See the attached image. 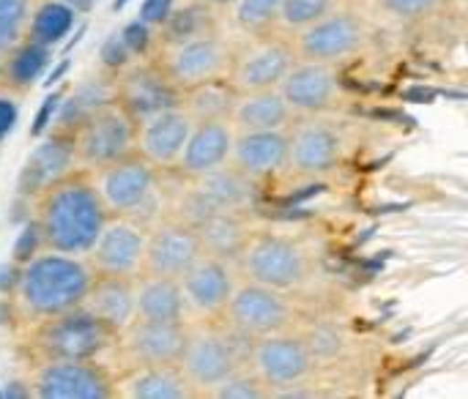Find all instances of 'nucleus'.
Listing matches in <instances>:
<instances>
[{
    "label": "nucleus",
    "mask_w": 468,
    "mask_h": 399,
    "mask_svg": "<svg viewBox=\"0 0 468 399\" xmlns=\"http://www.w3.org/2000/svg\"><path fill=\"white\" fill-rule=\"evenodd\" d=\"M184 304L186 310L197 315H222L233 288H236V268L230 260H222L217 255H200L181 277H178Z\"/></svg>",
    "instance_id": "21"
},
{
    "label": "nucleus",
    "mask_w": 468,
    "mask_h": 399,
    "mask_svg": "<svg viewBox=\"0 0 468 399\" xmlns=\"http://www.w3.org/2000/svg\"><path fill=\"white\" fill-rule=\"evenodd\" d=\"M293 60H296L293 41L288 36H280L277 27L266 33H255L244 47L233 49L228 79L239 93L269 90L280 85V79L285 77Z\"/></svg>",
    "instance_id": "11"
},
{
    "label": "nucleus",
    "mask_w": 468,
    "mask_h": 399,
    "mask_svg": "<svg viewBox=\"0 0 468 399\" xmlns=\"http://www.w3.org/2000/svg\"><path fill=\"white\" fill-rule=\"evenodd\" d=\"M134 134H137V121L112 96L96 104L93 110H88L66 131L77 170H88V173L121 156L134 153Z\"/></svg>",
    "instance_id": "3"
},
{
    "label": "nucleus",
    "mask_w": 468,
    "mask_h": 399,
    "mask_svg": "<svg viewBox=\"0 0 468 399\" xmlns=\"http://www.w3.org/2000/svg\"><path fill=\"white\" fill-rule=\"evenodd\" d=\"M208 0H195L186 3L181 8H170L167 16L159 22V41H173V38H184L192 33H203V30H214L217 27V16Z\"/></svg>",
    "instance_id": "33"
},
{
    "label": "nucleus",
    "mask_w": 468,
    "mask_h": 399,
    "mask_svg": "<svg viewBox=\"0 0 468 399\" xmlns=\"http://www.w3.org/2000/svg\"><path fill=\"white\" fill-rule=\"evenodd\" d=\"M104 211L90 173L74 170L60 181L49 184L33 197V227L44 249L63 252V255H85L99 236Z\"/></svg>",
    "instance_id": "1"
},
{
    "label": "nucleus",
    "mask_w": 468,
    "mask_h": 399,
    "mask_svg": "<svg viewBox=\"0 0 468 399\" xmlns=\"http://www.w3.org/2000/svg\"><path fill=\"white\" fill-rule=\"evenodd\" d=\"M252 178L239 173L230 162L192 178V189L184 197L181 219L189 225L203 222L217 211H241L252 203Z\"/></svg>",
    "instance_id": "16"
},
{
    "label": "nucleus",
    "mask_w": 468,
    "mask_h": 399,
    "mask_svg": "<svg viewBox=\"0 0 468 399\" xmlns=\"http://www.w3.org/2000/svg\"><path fill=\"white\" fill-rule=\"evenodd\" d=\"M115 397L123 399H192L178 364H140L121 381H115Z\"/></svg>",
    "instance_id": "27"
},
{
    "label": "nucleus",
    "mask_w": 468,
    "mask_h": 399,
    "mask_svg": "<svg viewBox=\"0 0 468 399\" xmlns=\"http://www.w3.org/2000/svg\"><path fill=\"white\" fill-rule=\"evenodd\" d=\"M230 5H233L236 25L250 36L277 27L280 0H233Z\"/></svg>",
    "instance_id": "36"
},
{
    "label": "nucleus",
    "mask_w": 468,
    "mask_h": 399,
    "mask_svg": "<svg viewBox=\"0 0 468 399\" xmlns=\"http://www.w3.org/2000/svg\"><path fill=\"white\" fill-rule=\"evenodd\" d=\"M250 367L252 375L266 386L269 397L274 392L291 389V386H302L313 367H315V356H313V345L304 342L302 337H291V334H266L258 340H250Z\"/></svg>",
    "instance_id": "12"
},
{
    "label": "nucleus",
    "mask_w": 468,
    "mask_h": 399,
    "mask_svg": "<svg viewBox=\"0 0 468 399\" xmlns=\"http://www.w3.org/2000/svg\"><path fill=\"white\" fill-rule=\"evenodd\" d=\"M230 58H233V47L225 41L219 27L173 38V41H159L154 52L156 66L167 74V79L178 90H186L192 85L217 77H228Z\"/></svg>",
    "instance_id": "4"
},
{
    "label": "nucleus",
    "mask_w": 468,
    "mask_h": 399,
    "mask_svg": "<svg viewBox=\"0 0 468 399\" xmlns=\"http://www.w3.org/2000/svg\"><path fill=\"white\" fill-rule=\"evenodd\" d=\"M47 55H49V47L36 44L30 38L19 41L3 58V88L25 90L41 74V68L47 66Z\"/></svg>",
    "instance_id": "32"
},
{
    "label": "nucleus",
    "mask_w": 468,
    "mask_h": 399,
    "mask_svg": "<svg viewBox=\"0 0 468 399\" xmlns=\"http://www.w3.org/2000/svg\"><path fill=\"white\" fill-rule=\"evenodd\" d=\"M115 337L112 329L82 307L41 318L33 331V342L44 359H96L115 342Z\"/></svg>",
    "instance_id": "7"
},
{
    "label": "nucleus",
    "mask_w": 468,
    "mask_h": 399,
    "mask_svg": "<svg viewBox=\"0 0 468 399\" xmlns=\"http://www.w3.org/2000/svg\"><path fill=\"white\" fill-rule=\"evenodd\" d=\"M148 230L132 216H107L90 249L82 255L93 274L137 277L143 271Z\"/></svg>",
    "instance_id": "15"
},
{
    "label": "nucleus",
    "mask_w": 468,
    "mask_h": 399,
    "mask_svg": "<svg viewBox=\"0 0 468 399\" xmlns=\"http://www.w3.org/2000/svg\"><path fill=\"white\" fill-rule=\"evenodd\" d=\"M173 8V0H145L143 3V14H140V22L143 25H159L165 16H167V11Z\"/></svg>",
    "instance_id": "42"
},
{
    "label": "nucleus",
    "mask_w": 468,
    "mask_h": 399,
    "mask_svg": "<svg viewBox=\"0 0 468 399\" xmlns=\"http://www.w3.org/2000/svg\"><path fill=\"white\" fill-rule=\"evenodd\" d=\"M241 362L244 356L230 329L228 334L219 329H192L186 331V342L178 356V370L184 373L195 397H206L219 381L244 367Z\"/></svg>",
    "instance_id": "9"
},
{
    "label": "nucleus",
    "mask_w": 468,
    "mask_h": 399,
    "mask_svg": "<svg viewBox=\"0 0 468 399\" xmlns=\"http://www.w3.org/2000/svg\"><path fill=\"white\" fill-rule=\"evenodd\" d=\"M200 255H203V247H200V236L195 225L184 219L159 222L145 236V255H143L140 274L178 279Z\"/></svg>",
    "instance_id": "19"
},
{
    "label": "nucleus",
    "mask_w": 468,
    "mask_h": 399,
    "mask_svg": "<svg viewBox=\"0 0 468 399\" xmlns=\"http://www.w3.org/2000/svg\"><path fill=\"white\" fill-rule=\"evenodd\" d=\"M38 0H0V55L27 38Z\"/></svg>",
    "instance_id": "35"
},
{
    "label": "nucleus",
    "mask_w": 468,
    "mask_h": 399,
    "mask_svg": "<svg viewBox=\"0 0 468 399\" xmlns=\"http://www.w3.org/2000/svg\"><path fill=\"white\" fill-rule=\"evenodd\" d=\"M277 90L282 93L293 115H324L337 107L343 93L337 66L302 60V58L291 63Z\"/></svg>",
    "instance_id": "17"
},
{
    "label": "nucleus",
    "mask_w": 468,
    "mask_h": 399,
    "mask_svg": "<svg viewBox=\"0 0 468 399\" xmlns=\"http://www.w3.org/2000/svg\"><path fill=\"white\" fill-rule=\"evenodd\" d=\"M208 3H211V5H230L233 0H208Z\"/></svg>",
    "instance_id": "47"
},
{
    "label": "nucleus",
    "mask_w": 468,
    "mask_h": 399,
    "mask_svg": "<svg viewBox=\"0 0 468 399\" xmlns=\"http://www.w3.org/2000/svg\"><path fill=\"white\" fill-rule=\"evenodd\" d=\"M55 101H58V96H52V99H47V101H44V107H41V112H38V118H36L33 134H41V131L47 129V123H49V115H52V110H55Z\"/></svg>",
    "instance_id": "44"
},
{
    "label": "nucleus",
    "mask_w": 468,
    "mask_h": 399,
    "mask_svg": "<svg viewBox=\"0 0 468 399\" xmlns=\"http://www.w3.org/2000/svg\"><path fill=\"white\" fill-rule=\"evenodd\" d=\"M197 236H200V247L206 255H217L222 260H236L244 241L250 238L247 225L241 222L239 211H217L208 214L203 222L195 225Z\"/></svg>",
    "instance_id": "31"
},
{
    "label": "nucleus",
    "mask_w": 468,
    "mask_h": 399,
    "mask_svg": "<svg viewBox=\"0 0 468 399\" xmlns=\"http://www.w3.org/2000/svg\"><path fill=\"white\" fill-rule=\"evenodd\" d=\"M186 304L178 279L137 274L134 277V318L145 320H184Z\"/></svg>",
    "instance_id": "29"
},
{
    "label": "nucleus",
    "mask_w": 468,
    "mask_h": 399,
    "mask_svg": "<svg viewBox=\"0 0 468 399\" xmlns=\"http://www.w3.org/2000/svg\"><path fill=\"white\" fill-rule=\"evenodd\" d=\"M110 93H101L99 90V82H88V85H80L66 101H63V110H60V118H58V134H66L88 110H93L96 104H101L104 99H110Z\"/></svg>",
    "instance_id": "38"
},
{
    "label": "nucleus",
    "mask_w": 468,
    "mask_h": 399,
    "mask_svg": "<svg viewBox=\"0 0 468 399\" xmlns=\"http://www.w3.org/2000/svg\"><path fill=\"white\" fill-rule=\"evenodd\" d=\"M291 121L293 112L277 88L239 93L230 112L233 131H271V129H285Z\"/></svg>",
    "instance_id": "28"
},
{
    "label": "nucleus",
    "mask_w": 468,
    "mask_h": 399,
    "mask_svg": "<svg viewBox=\"0 0 468 399\" xmlns=\"http://www.w3.org/2000/svg\"><path fill=\"white\" fill-rule=\"evenodd\" d=\"M90 181L110 216H134L156 194L159 170L140 153H129L90 170Z\"/></svg>",
    "instance_id": "10"
},
{
    "label": "nucleus",
    "mask_w": 468,
    "mask_h": 399,
    "mask_svg": "<svg viewBox=\"0 0 468 399\" xmlns=\"http://www.w3.org/2000/svg\"><path fill=\"white\" fill-rule=\"evenodd\" d=\"M36 244H41V241H38V233H36V227L30 225V227H27V230L22 233V238H19V244H16V249H14V255H16V260H19V263H25V260H30V257H33L30 252L36 249Z\"/></svg>",
    "instance_id": "43"
},
{
    "label": "nucleus",
    "mask_w": 468,
    "mask_h": 399,
    "mask_svg": "<svg viewBox=\"0 0 468 399\" xmlns=\"http://www.w3.org/2000/svg\"><path fill=\"white\" fill-rule=\"evenodd\" d=\"M233 268L247 282H258L285 293L304 285L310 274V260L293 238L258 233L244 241L239 257L233 260Z\"/></svg>",
    "instance_id": "5"
},
{
    "label": "nucleus",
    "mask_w": 468,
    "mask_h": 399,
    "mask_svg": "<svg viewBox=\"0 0 468 399\" xmlns=\"http://www.w3.org/2000/svg\"><path fill=\"white\" fill-rule=\"evenodd\" d=\"M101 55H104V63H107V66H123L126 58H129L132 52H129L126 41L121 38V33H115V36L104 44V52H101Z\"/></svg>",
    "instance_id": "41"
},
{
    "label": "nucleus",
    "mask_w": 468,
    "mask_h": 399,
    "mask_svg": "<svg viewBox=\"0 0 468 399\" xmlns=\"http://www.w3.org/2000/svg\"><path fill=\"white\" fill-rule=\"evenodd\" d=\"M74 22V11L66 8L63 3L52 0V3H38L27 27V38L44 47H52L60 36H66V30Z\"/></svg>",
    "instance_id": "34"
},
{
    "label": "nucleus",
    "mask_w": 468,
    "mask_h": 399,
    "mask_svg": "<svg viewBox=\"0 0 468 399\" xmlns=\"http://www.w3.org/2000/svg\"><path fill=\"white\" fill-rule=\"evenodd\" d=\"M335 5H340V0H280L277 25L296 33L315 22L318 16H324L326 11H332Z\"/></svg>",
    "instance_id": "37"
},
{
    "label": "nucleus",
    "mask_w": 468,
    "mask_h": 399,
    "mask_svg": "<svg viewBox=\"0 0 468 399\" xmlns=\"http://www.w3.org/2000/svg\"><path fill=\"white\" fill-rule=\"evenodd\" d=\"M90 279L93 271L85 257L47 249L44 255L25 260L14 290L16 304L33 320L69 312L80 307Z\"/></svg>",
    "instance_id": "2"
},
{
    "label": "nucleus",
    "mask_w": 468,
    "mask_h": 399,
    "mask_svg": "<svg viewBox=\"0 0 468 399\" xmlns=\"http://www.w3.org/2000/svg\"><path fill=\"white\" fill-rule=\"evenodd\" d=\"M285 151H288V134L285 129L271 131H236L228 162L244 173L247 178L258 181L266 175H274L285 167Z\"/></svg>",
    "instance_id": "24"
},
{
    "label": "nucleus",
    "mask_w": 468,
    "mask_h": 399,
    "mask_svg": "<svg viewBox=\"0 0 468 399\" xmlns=\"http://www.w3.org/2000/svg\"><path fill=\"white\" fill-rule=\"evenodd\" d=\"M233 126L228 121H195L189 137L176 162L178 173L186 178H197L228 162L233 145Z\"/></svg>",
    "instance_id": "23"
},
{
    "label": "nucleus",
    "mask_w": 468,
    "mask_h": 399,
    "mask_svg": "<svg viewBox=\"0 0 468 399\" xmlns=\"http://www.w3.org/2000/svg\"><path fill=\"white\" fill-rule=\"evenodd\" d=\"M80 307L118 334L134 318V277L93 274Z\"/></svg>",
    "instance_id": "26"
},
{
    "label": "nucleus",
    "mask_w": 468,
    "mask_h": 399,
    "mask_svg": "<svg viewBox=\"0 0 468 399\" xmlns=\"http://www.w3.org/2000/svg\"><path fill=\"white\" fill-rule=\"evenodd\" d=\"M36 399H112L115 381L96 359H44L27 383Z\"/></svg>",
    "instance_id": "13"
},
{
    "label": "nucleus",
    "mask_w": 468,
    "mask_h": 399,
    "mask_svg": "<svg viewBox=\"0 0 468 399\" xmlns=\"http://www.w3.org/2000/svg\"><path fill=\"white\" fill-rule=\"evenodd\" d=\"M376 5L398 22H422L447 8V0H376Z\"/></svg>",
    "instance_id": "40"
},
{
    "label": "nucleus",
    "mask_w": 468,
    "mask_h": 399,
    "mask_svg": "<svg viewBox=\"0 0 468 399\" xmlns=\"http://www.w3.org/2000/svg\"><path fill=\"white\" fill-rule=\"evenodd\" d=\"M206 397L211 399H266L269 397V392H266V386L252 375V373H247L244 367H239L236 373H230L225 381H219Z\"/></svg>",
    "instance_id": "39"
},
{
    "label": "nucleus",
    "mask_w": 468,
    "mask_h": 399,
    "mask_svg": "<svg viewBox=\"0 0 468 399\" xmlns=\"http://www.w3.org/2000/svg\"><path fill=\"white\" fill-rule=\"evenodd\" d=\"M293 52L302 60L340 66L351 60L367 41V22L356 8L335 5L307 27L293 33Z\"/></svg>",
    "instance_id": "6"
},
{
    "label": "nucleus",
    "mask_w": 468,
    "mask_h": 399,
    "mask_svg": "<svg viewBox=\"0 0 468 399\" xmlns=\"http://www.w3.org/2000/svg\"><path fill=\"white\" fill-rule=\"evenodd\" d=\"M189 129H192V118L186 115V110L181 104L154 112V115L137 121L134 153H140L156 170H170V167H176V162L181 156Z\"/></svg>",
    "instance_id": "22"
},
{
    "label": "nucleus",
    "mask_w": 468,
    "mask_h": 399,
    "mask_svg": "<svg viewBox=\"0 0 468 399\" xmlns=\"http://www.w3.org/2000/svg\"><path fill=\"white\" fill-rule=\"evenodd\" d=\"M285 134V167L299 178H321L343 162V131L324 115H293Z\"/></svg>",
    "instance_id": "8"
},
{
    "label": "nucleus",
    "mask_w": 468,
    "mask_h": 399,
    "mask_svg": "<svg viewBox=\"0 0 468 399\" xmlns=\"http://www.w3.org/2000/svg\"><path fill=\"white\" fill-rule=\"evenodd\" d=\"M74 170H77V162L71 153V142L66 134L55 131L49 140L36 145L30 151V156L25 159V164L19 170V181H16L19 197L33 200L41 189H47L49 184L60 181L63 175H69Z\"/></svg>",
    "instance_id": "25"
},
{
    "label": "nucleus",
    "mask_w": 468,
    "mask_h": 399,
    "mask_svg": "<svg viewBox=\"0 0 468 399\" xmlns=\"http://www.w3.org/2000/svg\"><path fill=\"white\" fill-rule=\"evenodd\" d=\"M447 3H458V5H463L466 0H447Z\"/></svg>",
    "instance_id": "48"
},
{
    "label": "nucleus",
    "mask_w": 468,
    "mask_h": 399,
    "mask_svg": "<svg viewBox=\"0 0 468 399\" xmlns=\"http://www.w3.org/2000/svg\"><path fill=\"white\" fill-rule=\"evenodd\" d=\"M112 99H118L134 121H143L154 112L178 107L181 90L167 79V74L151 58L118 74V79L112 82Z\"/></svg>",
    "instance_id": "18"
},
{
    "label": "nucleus",
    "mask_w": 468,
    "mask_h": 399,
    "mask_svg": "<svg viewBox=\"0 0 468 399\" xmlns=\"http://www.w3.org/2000/svg\"><path fill=\"white\" fill-rule=\"evenodd\" d=\"M184 320H145L132 318L121 331L118 342L134 367L140 364H178V356L186 342Z\"/></svg>",
    "instance_id": "20"
},
{
    "label": "nucleus",
    "mask_w": 468,
    "mask_h": 399,
    "mask_svg": "<svg viewBox=\"0 0 468 399\" xmlns=\"http://www.w3.org/2000/svg\"><path fill=\"white\" fill-rule=\"evenodd\" d=\"M236 99H239V90L230 85L228 77H217V79L181 90V107L186 110L192 123L195 121H228L230 123Z\"/></svg>",
    "instance_id": "30"
},
{
    "label": "nucleus",
    "mask_w": 468,
    "mask_h": 399,
    "mask_svg": "<svg viewBox=\"0 0 468 399\" xmlns=\"http://www.w3.org/2000/svg\"><path fill=\"white\" fill-rule=\"evenodd\" d=\"M11 123H14V107L5 99H0V137L11 129Z\"/></svg>",
    "instance_id": "45"
},
{
    "label": "nucleus",
    "mask_w": 468,
    "mask_h": 399,
    "mask_svg": "<svg viewBox=\"0 0 468 399\" xmlns=\"http://www.w3.org/2000/svg\"><path fill=\"white\" fill-rule=\"evenodd\" d=\"M222 315L236 337L258 340L266 334H277L291 323V304L282 290L244 279V285L233 288Z\"/></svg>",
    "instance_id": "14"
},
{
    "label": "nucleus",
    "mask_w": 468,
    "mask_h": 399,
    "mask_svg": "<svg viewBox=\"0 0 468 399\" xmlns=\"http://www.w3.org/2000/svg\"><path fill=\"white\" fill-rule=\"evenodd\" d=\"M58 3H63V5H66V8H71V11L85 14V11H90L99 0H58Z\"/></svg>",
    "instance_id": "46"
}]
</instances>
